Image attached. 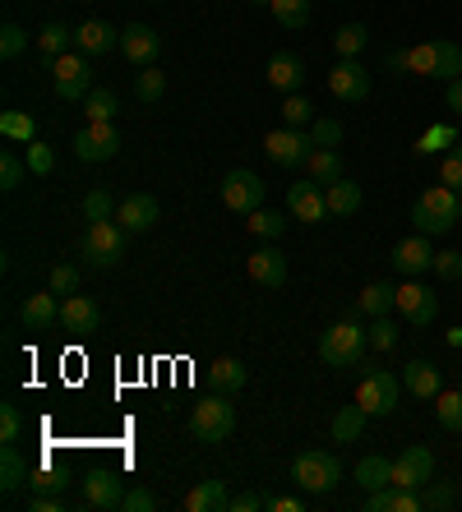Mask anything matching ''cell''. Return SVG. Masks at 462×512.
<instances>
[{"mask_svg": "<svg viewBox=\"0 0 462 512\" xmlns=\"http://www.w3.org/2000/svg\"><path fill=\"white\" fill-rule=\"evenodd\" d=\"M384 65L398 74H426V79H462V47L449 42V37H435V42H416V47H402V51H389Z\"/></svg>", "mask_w": 462, "mask_h": 512, "instance_id": "obj_1", "label": "cell"}, {"mask_svg": "<svg viewBox=\"0 0 462 512\" xmlns=\"http://www.w3.org/2000/svg\"><path fill=\"white\" fill-rule=\"evenodd\" d=\"M458 203H462V194L439 180V185H430V190L412 203V227L421 231V236H449V231L458 227Z\"/></svg>", "mask_w": 462, "mask_h": 512, "instance_id": "obj_2", "label": "cell"}, {"mask_svg": "<svg viewBox=\"0 0 462 512\" xmlns=\"http://www.w3.org/2000/svg\"><path fill=\"white\" fill-rule=\"evenodd\" d=\"M365 346H370V328H361L356 319H342L319 337V360L329 370H352V365H361Z\"/></svg>", "mask_w": 462, "mask_h": 512, "instance_id": "obj_3", "label": "cell"}, {"mask_svg": "<svg viewBox=\"0 0 462 512\" xmlns=\"http://www.w3.org/2000/svg\"><path fill=\"white\" fill-rule=\"evenodd\" d=\"M125 245H130V231L121 222H88L79 254H84L88 268H116L125 259Z\"/></svg>", "mask_w": 462, "mask_h": 512, "instance_id": "obj_4", "label": "cell"}, {"mask_svg": "<svg viewBox=\"0 0 462 512\" xmlns=\"http://www.w3.org/2000/svg\"><path fill=\"white\" fill-rule=\"evenodd\" d=\"M292 480L305 494H333L342 485V462L324 448H310V453H296L292 462Z\"/></svg>", "mask_w": 462, "mask_h": 512, "instance_id": "obj_5", "label": "cell"}, {"mask_svg": "<svg viewBox=\"0 0 462 512\" xmlns=\"http://www.w3.org/2000/svg\"><path fill=\"white\" fill-rule=\"evenodd\" d=\"M236 429V406H231L227 393H208L204 402H195L190 411V434L199 443H222Z\"/></svg>", "mask_w": 462, "mask_h": 512, "instance_id": "obj_6", "label": "cell"}, {"mask_svg": "<svg viewBox=\"0 0 462 512\" xmlns=\"http://www.w3.org/2000/svg\"><path fill=\"white\" fill-rule=\"evenodd\" d=\"M121 153V134L111 120H88L84 130L74 134V157L79 162H111V157Z\"/></svg>", "mask_w": 462, "mask_h": 512, "instance_id": "obj_7", "label": "cell"}, {"mask_svg": "<svg viewBox=\"0 0 462 512\" xmlns=\"http://www.w3.org/2000/svg\"><path fill=\"white\" fill-rule=\"evenodd\" d=\"M356 402L365 406V416H393L398 411V374L389 370H370L361 379V388H356Z\"/></svg>", "mask_w": 462, "mask_h": 512, "instance_id": "obj_8", "label": "cell"}, {"mask_svg": "<svg viewBox=\"0 0 462 512\" xmlns=\"http://www.w3.org/2000/svg\"><path fill=\"white\" fill-rule=\"evenodd\" d=\"M56 93L65 97V102H79V97L93 93V65H88L84 51H65V56H56Z\"/></svg>", "mask_w": 462, "mask_h": 512, "instance_id": "obj_9", "label": "cell"}, {"mask_svg": "<svg viewBox=\"0 0 462 512\" xmlns=\"http://www.w3.org/2000/svg\"><path fill=\"white\" fill-rule=\"evenodd\" d=\"M222 203H227L231 213L250 217L255 208H264V180L255 171H227L222 176Z\"/></svg>", "mask_w": 462, "mask_h": 512, "instance_id": "obj_10", "label": "cell"}, {"mask_svg": "<svg viewBox=\"0 0 462 512\" xmlns=\"http://www.w3.org/2000/svg\"><path fill=\"white\" fill-rule=\"evenodd\" d=\"M264 153H268V162H278V167H305L310 162V153H315V139L310 134H301V130H273L264 139Z\"/></svg>", "mask_w": 462, "mask_h": 512, "instance_id": "obj_11", "label": "cell"}, {"mask_svg": "<svg viewBox=\"0 0 462 512\" xmlns=\"http://www.w3.org/2000/svg\"><path fill=\"white\" fill-rule=\"evenodd\" d=\"M430 480H435V453H430L426 443H412L407 453H398V462H393V485L426 489Z\"/></svg>", "mask_w": 462, "mask_h": 512, "instance_id": "obj_12", "label": "cell"}, {"mask_svg": "<svg viewBox=\"0 0 462 512\" xmlns=\"http://www.w3.org/2000/svg\"><path fill=\"white\" fill-rule=\"evenodd\" d=\"M398 314L412 323V328H430L439 314V296L421 282H402L398 286Z\"/></svg>", "mask_w": 462, "mask_h": 512, "instance_id": "obj_13", "label": "cell"}, {"mask_svg": "<svg viewBox=\"0 0 462 512\" xmlns=\"http://www.w3.org/2000/svg\"><path fill=\"white\" fill-rule=\"evenodd\" d=\"M324 84H329V93L338 97V102H347V107L370 97V74L361 70V60H338V65L329 70V79H324Z\"/></svg>", "mask_w": 462, "mask_h": 512, "instance_id": "obj_14", "label": "cell"}, {"mask_svg": "<svg viewBox=\"0 0 462 512\" xmlns=\"http://www.w3.org/2000/svg\"><path fill=\"white\" fill-rule=\"evenodd\" d=\"M393 268H398L402 277H421V273H430L435 268V245H430V236H407V240H398L393 245Z\"/></svg>", "mask_w": 462, "mask_h": 512, "instance_id": "obj_15", "label": "cell"}, {"mask_svg": "<svg viewBox=\"0 0 462 512\" xmlns=\"http://www.w3.org/2000/svg\"><path fill=\"white\" fill-rule=\"evenodd\" d=\"M287 208H292L296 222H324V217H329L324 185H319V180H296L292 190H287Z\"/></svg>", "mask_w": 462, "mask_h": 512, "instance_id": "obj_16", "label": "cell"}, {"mask_svg": "<svg viewBox=\"0 0 462 512\" xmlns=\"http://www.w3.org/2000/svg\"><path fill=\"white\" fill-rule=\"evenodd\" d=\"M245 268H250V282L268 286V291H278V286H287V254H282L278 245H273V240H268L264 250L250 254V263H245Z\"/></svg>", "mask_w": 462, "mask_h": 512, "instance_id": "obj_17", "label": "cell"}, {"mask_svg": "<svg viewBox=\"0 0 462 512\" xmlns=\"http://www.w3.org/2000/svg\"><path fill=\"white\" fill-rule=\"evenodd\" d=\"M121 499H125V480L116 476V471L98 466V471H88L84 476V503L88 508H121Z\"/></svg>", "mask_w": 462, "mask_h": 512, "instance_id": "obj_18", "label": "cell"}, {"mask_svg": "<svg viewBox=\"0 0 462 512\" xmlns=\"http://www.w3.org/2000/svg\"><path fill=\"white\" fill-rule=\"evenodd\" d=\"M19 319H24L28 333H47V328H56L61 323V296L56 291H37V296L24 300V310H19Z\"/></svg>", "mask_w": 462, "mask_h": 512, "instance_id": "obj_19", "label": "cell"}, {"mask_svg": "<svg viewBox=\"0 0 462 512\" xmlns=\"http://www.w3.org/2000/svg\"><path fill=\"white\" fill-rule=\"evenodd\" d=\"M158 51H162V37L153 33L148 24H130L121 33V56L130 60V65H139V70H144V65H153V60H158Z\"/></svg>", "mask_w": 462, "mask_h": 512, "instance_id": "obj_20", "label": "cell"}, {"mask_svg": "<svg viewBox=\"0 0 462 512\" xmlns=\"http://www.w3.org/2000/svg\"><path fill=\"white\" fill-rule=\"evenodd\" d=\"M74 47L84 51L88 60L107 56V51H121V33H116L111 24H102V19H88V24L74 28Z\"/></svg>", "mask_w": 462, "mask_h": 512, "instance_id": "obj_21", "label": "cell"}, {"mask_svg": "<svg viewBox=\"0 0 462 512\" xmlns=\"http://www.w3.org/2000/svg\"><path fill=\"white\" fill-rule=\"evenodd\" d=\"M158 199L153 194H130V199H121V208H116V222H121L125 231H148V227H158Z\"/></svg>", "mask_w": 462, "mask_h": 512, "instance_id": "obj_22", "label": "cell"}, {"mask_svg": "<svg viewBox=\"0 0 462 512\" xmlns=\"http://www.w3.org/2000/svg\"><path fill=\"white\" fill-rule=\"evenodd\" d=\"M61 328H65V333H79V337H84V333H98V328H102V310L88 296H65Z\"/></svg>", "mask_w": 462, "mask_h": 512, "instance_id": "obj_23", "label": "cell"}, {"mask_svg": "<svg viewBox=\"0 0 462 512\" xmlns=\"http://www.w3.org/2000/svg\"><path fill=\"white\" fill-rule=\"evenodd\" d=\"M365 512H426V503H421V489L384 485L365 499Z\"/></svg>", "mask_w": 462, "mask_h": 512, "instance_id": "obj_24", "label": "cell"}, {"mask_svg": "<svg viewBox=\"0 0 462 512\" xmlns=\"http://www.w3.org/2000/svg\"><path fill=\"white\" fill-rule=\"evenodd\" d=\"M268 84L278 88L282 97H287V93H301V84H305V60L292 56V51H278V56L268 60Z\"/></svg>", "mask_w": 462, "mask_h": 512, "instance_id": "obj_25", "label": "cell"}, {"mask_svg": "<svg viewBox=\"0 0 462 512\" xmlns=\"http://www.w3.org/2000/svg\"><path fill=\"white\" fill-rule=\"evenodd\" d=\"M245 383H250V370H245V360H236V356H218L213 365H208V388L213 393H241Z\"/></svg>", "mask_w": 462, "mask_h": 512, "instance_id": "obj_26", "label": "cell"}, {"mask_svg": "<svg viewBox=\"0 0 462 512\" xmlns=\"http://www.w3.org/2000/svg\"><path fill=\"white\" fill-rule=\"evenodd\" d=\"M402 383H407L412 397H426V402H435V397L444 393V374H439L430 360H412V365L402 370Z\"/></svg>", "mask_w": 462, "mask_h": 512, "instance_id": "obj_27", "label": "cell"}, {"mask_svg": "<svg viewBox=\"0 0 462 512\" xmlns=\"http://www.w3.org/2000/svg\"><path fill=\"white\" fill-rule=\"evenodd\" d=\"M227 503H231V494L222 480H199V485L185 494L181 508L185 512H227Z\"/></svg>", "mask_w": 462, "mask_h": 512, "instance_id": "obj_28", "label": "cell"}, {"mask_svg": "<svg viewBox=\"0 0 462 512\" xmlns=\"http://www.w3.org/2000/svg\"><path fill=\"white\" fill-rule=\"evenodd\" d=\"M356 310L370 314V319H384L389 310H398V286L393 282H370L361 291V300H356Z\"/></svg>", "mask_w": 462, "mask_h": 512, "instance_id": "obj_29", "label": "cell"}, {"mask_svg": "<svg viewBox=\"0 0 462 512\" xmlns=\"http://www.w3.org/2000/svg\"><path fill=\"white\" fill-rule=\"evenodd\" d=\"M28 471H33V466L24 462L19 443H5V448H0V489H5V494L24 489L28 485Z\"/></svg>", "mask_w": 462, "mask_h": 512, "instance_id": "obj_30", "label": "cell"}, {"mask_svg": "<svg viewBox=\"0 0 462 512\" xmlns=\"http://www.w3.org/2000/svg\"><path fill=\"white\" fill-rule=\"evenodd\" d=\"M324 199H329V217H356L361 213V185L356 180H333L329 190H324Z\"/></svg>", "mask_w": 462, "mask_h": 512, "instance_id": "obj_31", "label": "cell"}, {"mask_svg": "<svg viewBox=\"0 0 462 512\" xmlns=\"http://www.w3.org/2000/svg\"><path fill=\"white\" fill-rule=\"evenodd\" d=\"M365 406L356 402V406H338L333 411V425H329V434H333V443H356L365 434Z\"/></svg>", "mask_w": 462, "mask_h": 512, "instance_id": "obj_32", "label": "cell"}, {"mask_svg": "<svg viewBox=\"0 0 462 512\" xmlns=\"http://www.w3.org/2000/svg\"><path fill=\"white\" fill-rule=\"evenodd\" d=\"M356 480H361V489L365 494H375V489H384V485H393V462L389 457H361L356 462Z\"/></svg>", "mask_w": 462, "mask_h": 512, "instance_id": "obj_33", "label": "cell"}, {"mask_svg": "<svg viewBox=\"0 0 462 512\" xmlns=\"http://www.w3.org/2000/svg\"><path fill=\"white\" fill-rule=\"evenodd\" d=\"M305 167H310V180H319L324 190H329L333 180H342V157H338V148H315Z\"/></svg>", "mask_w": 462, "mask_h": 512, "instance_id": "obj_34", "label": "cell"}, {"mask_svg": "<svg viewBox=\"0 0 462 512\" xmlns=\"http://www.w3.org/2000/svg\"><path fill=\"white\" fill-rule=\"evenodd\" d=\"M74 47V28H65V24H47L42 33H37V56H65V51Z\"/></svg>", "mask_w": 462, "mask_h": 512, "instance_id": "obj_35", "label": "cell"}, {"mask_svg": "<svg viewBox=\"0 0 462 512\" xmlns=\"http://www.w3.org/2000/svg\"><path fill=\"white\" fill-rule=\"evenodd\" d=\"M453 143H462L453 125H430V130L421 134V139H416L412 148H416V153H421V157H430V153H449Z\"/></svg>", "mask_w": 462, "mask_h": 512, "instance_id": "obj_36", "label": "cell"}, {"mask_svg": "<svg viewBox=\"0 0 462 512\" xmlns=\"http://www.w3.org/2000/svg\"><path fill=\"white\" fill-rule=\"evenodd\" d=\"M435 420L449 429V434H462V393L444 388V393L435 397Z\"/></svg>", "mask_w": 462, "mask_h": 512, "instance_id": "obj_37", "label": "cell"}, {"mask_svg": "<svg viewBox=\"0 0 462 512\" xmlns=\"http://www.w3.org/2000/svg\"><path fill=\"white\" fill-rule=\"evenodd\" d=\"M365 42H370V33H365V24H342L338 33H333V47H338L342 60H356L365 51Z\"/></svg>", "mask_w": 462, "mask_h": 512, "instance_id": "obj_38", "label": "cell"}, {"mask_svg": "<svg viewBox=\"0 0 462 512\" xmlns=\"http://www.w3.org/2000/svg\"><path fill=\"white\" fill-rule=\"evenodd\" d=\"M134 93H139V102H162V93H167V74L153 70V65H144V70L134 74Z\"/></svg>", "mask_w": 462, "mask_h": 512, "instance_id": "obj_39", "label": "cell"}, {"mask_svg": "<svg viewBox=\"0 0 462 512\" xmlns=\"http://www.w3.org/2000/svg\"><path fill=\"white\" fill-rule=\"evenodd\" d=\"M282 231H287V213H273V208H255V213H250V236L278 240Z\"/></svg>", "mask_w": 462, "mask_h": 512, "instance_id": "obj_40", "label": "cell"}, {"mask_svg": "<svg viewBox=\"0 0 462 512\" xmlns=\"http://www.w3.org/2000/svg\"><path fill=\"white\" fill-rule=\"evenodd\" d=\"M0 134H5V139H19V143H33L37 120L28 116V111H5V116H0Z\"/></svg>", "mask_w": 462, "mask_h": 512, "instance_id": "obj_41", "label": "cell"}, {"mask_svg": "<svg viewBox=\"0 0 462 512\" xmlns=\"http://www.w3.org/2000/svg\"><path fill=\"white\" fill-rule=\"evenodd\" d=\"M268 10H273V19H278L282 28H305L310 24V0H273Z\"/></svg>", "mask_w": 462, "mask_h": 512, "instance_id": "obj_42", "label": "cell"}, {"mask_svg": "<svg viewBox=\"0 0 462 512\" xmlns=\"http://www.w3.org/2000/svg\"><path fill=\"white\" fill-rule=\"evenodd\" d=\"M116 208H121V203L111 199L107 190H88L84 194V217L88 222H116Z\"/></svg>", "mask_w": 462, "mask_h": 512, "instance_id": "obj_43", "label": "cell"}, {"mask_svg": "<svg viewBox=\"0 0 462 512\" xmlns=\"http://www.w3.org/2000/svg\"><path fill=\"white\" fill-rule=\"evenodd\" d=\"M282 120H287L292 130L310 125V120H315V107H310V97H301V93H287V97H282Z\"/></svg>", "mask_w": 462, "mask_h": 512, "instance_id": "obj_44", "label": "cell"}, {"mask_svg": "<svg viewBox=\"0 0 462 512\" xmlns=\"http://www.w3.org/2000/svg\"><path fill=\"white\" fill-rule=\"evenodd\" d=\"M421 503H426L430 512H449L453 503H458V489H453L449 480H430L426 494H421Z\"/></svg>", "mask_w": 462, "mask_h": 512, "instance_id": "obj_45", "label": "cell"}, {"mask_svg": "<svg viewBox=\"0 0 462 512\" xmlns=\"http://www.w3.org/2000/svg\"><path fill=\"white\" fill-rule=\"evenodd\" d=\"M84 116L88 120H111L116 116V93H111V88H93V93L84 97Z\"/></svg>", "mask_w": 462, "mask_h": 512, "instance_id": "obj_46", "label": "cell"}, {"mask_svg": "<svg viewBox=\"0 0 462 512\" xmlns=\"http://www.w3.org/2000/svg\"><path fill=\"white\" fill-rule=\"evenodd\" d=\"M28 489H33V494H65V476L51 471V466H33V471H28Z\"/></svg>", "mask_w": 462, "mask_h": 512, "instance_id": "obj_47", "label": "cell"}, {"mask_svg": "<svg viewBox=\"0 0 462 512\" xmlns=\"http://www.w3.org/2000/svg\"><path fill=\"white\" fill-rule=\"evenodd\" d=\"M342 120H329V116H319L315 125H310V139H315V148H338L342 143Z\"/></svg>", "mask_w": 462, "mask_h": 512, "instance_id": "obj_48", "label": "cell"}, {"mask_svg": "<svg viewBox=\"0 0 462 512\" xmlns=\"http://www.w3.org/2000/svg\"><path fill=\"white\" fill-rule=\"evenodd\" d=\"M439 180H444L449 190L462 194V143H453L449 153H444V162H439Z\"/></svg>", "mask_w": 462, "mask_h": 512, "instance_id": "obj_49", "label": "cell"}, {"mask_svg": "<svg viewBox=\"0 0 462 512\" xmlns=\"http://www.w3.org/2000/svg\"><path fill=\"white\" fill-rule=\"evenodd\" d=\"M24 47H28V33L19 24H5V28H0V56H5V60L24 56Z\"/></svg>", "mask_w": 462, "mask_h": 512, "instance_id": "obj_50", "label": "cell"}, {"mask_svg": "<svg viewBox=\"0 0 462 512\" xmlns=\"http://www.w3.org/2000/svg\"><path fill=\"white\" fill-rule=\"evenodd\" d=\"M28 171H33V176H51V171H56V153H51L47 143H28Z\"/></svg>", "mask_w": 462, "mask_h": 512, "instance_id": "obj_51", "label": "cell"}, {"mask_svg": "<svg viewBox=\"0 0 462 512\" xmlns=\"http://www.w3.org/2000/svg\"><path fill=\"white\" fill-rule=\"evenodd\" d=\"M47 286L56 291V296H74V291H79V268H70V263H56Z\"/></svg>", "mask_w": 462, "mask_h": 512, "instance_id": "obj_52", "label": "cell"}, {"mask_svg": "<svg viewBox=\"0 0 462 512\" xmlns=\"http://www.w3.org/2000/svg\"><path fill=\"white\" fill-rule=\"evenodd\" d=\"M24 171L28 167L14 153H0V190H19V185H24Z\"/></svg>", "mask_w": 462, "mask_h": 512, "instance_id": "obj_53", "label": "cell"}, {"mask_svg": "<svg viewBox=\"0 0 462 512\" xmlns=\"http://www.w3.org/2000/svg\"><path fill=\"white\" fill-rule=\"evenodd\" d=\"M19 434H24V416H19V406H0V443H19Z\"/></svg>", "mask_w": 462, "mask_h": 512, "instance_id": "obj_54", "label": "cell"}, {"mask_svg": "<svg viewBox=\"0 0 462 512\" xmlns=\"http://www.w3.org/2000/svg\"><path fill=\"white\" fill-rule=\"evenodd\" d=\"M370 346H375V351H393V346H398V328H393L389 314L370 323Z\"/></svg>", "mask_w": 462, "mask_h": 512, "instance_id": "obj_55", "label": "cell"}, {"mask_svg": "<svg viewBox=\"0 0 462 512\" xmlns=\"http://www.w3.org/2000/svg\"><path fill=\"white\" fill-rule=\"evenodd\" d=\"M435 277H444V282H458V277H462V254L458 250H439L435 254Z\"/></svg>", "mask_w": 462, "mask_h": 512, "instance_id": "obj_56", "label": "cell"}, {"mask_svg": "<svg viewBox=\"0 0 462 512\" xmlns=\"http://www.w3.org/2000/svg\"><path fill=\"white\" fill-rule=\"evenodd\" d=\"M121 508L125 512H153V508H158V494H153V489H125Z\"/></svg>", "mask_w": 462, "mask_h": 512, "instance_id": "obj_57", "label": "cell"}, {"mask_svg": "<svg viewBox=\"0 0 462 512\" xmlns=\"http://www.w3.org/2000/svg\"><path fill=\"white\" fill-rule=\"evenodd\" d=\"M264 503H268L264 494H255V489H245V494H236V499L227 503V512H259Z\"/></svg>", "mask_w": 462, "mask_h": 512, "instance_id": "obj_58", "label": "cell"}, {"mask_svg": "<svg viewBox=\"0 0 462 512\" xmlns=\"http://www.w3.org/2000/svg\"><path fill=\"white\" fill-rule=\"evenodd\" d=\"M33 512H65L70 503H65V494H33V503H28Z\"/></svg>", "mask_w": 462, "mask_h": 512, "instance_id": "obj_59", "label": "cell"}, {"mask_svg": "<svg viewBox=\"0 0 462 512\" xmlns=\"http://www.w3.org/2000/svg\"><path fill=\"white\" fill-rule=\"evenodd\" d=\"M264 508H273V512H301V508H305V503H301V499H296V494H278V499H268V503H264Z\"/></svg>", "mask_w": 462, "mask_h": 512, "instance_id": "obj_60", "label": "cell"}, {"mask_svg": "<svg viewBox=\"0 0 462 512\" xmlns=\"http://www.w3.org/2000/svg\"><path fill=\"white\" fill-rule=\"evenodd\" d=\"M444 102H449V111H458V116H462V79H453V84H449Z\"/></svg>", "mask_w": 462, "mask_h": 512, "instance_id": "obj_61", "label": "cell"}, {"mask_svg": "<svg viewBox=\"0 0 462 512\" xmlns=\"http://www.w3.org/2000/svg\"><path fill=\"white\" fill-rule=\"evenodd\" d=\"M449 346H462V328H449Z\"/></svg>", "mask_w": 462, "mask_h": 512, "instance_id": "obj_62", "label": "cell"}, {"mask_svg": "<svg viewBox=\"0 0 462 512\" xmlns=\"http://www.w3.org/2000/svg\"><path fill=\"white\" fill-rule=\"evenodd\" d=\"M250 5H273V0H250Z\"/></svg>", "mask_w": 462, "mask_h": 512, "instance_id": "obj_63", "label": "cell"}, {"mask_svg": "<svg viewBox=\"0 0 462 512\" xmlns=\"http://www.w3.org/2000/svg\"><path fill=\"white\" fill-rule=\"evenodd\" d=\"M458 222H462V203H458Z\"/></svg>", "mask_w": 462, "mask_h": 512, "instance_id": "obj_64", "label": "cell"}]
</instances>
